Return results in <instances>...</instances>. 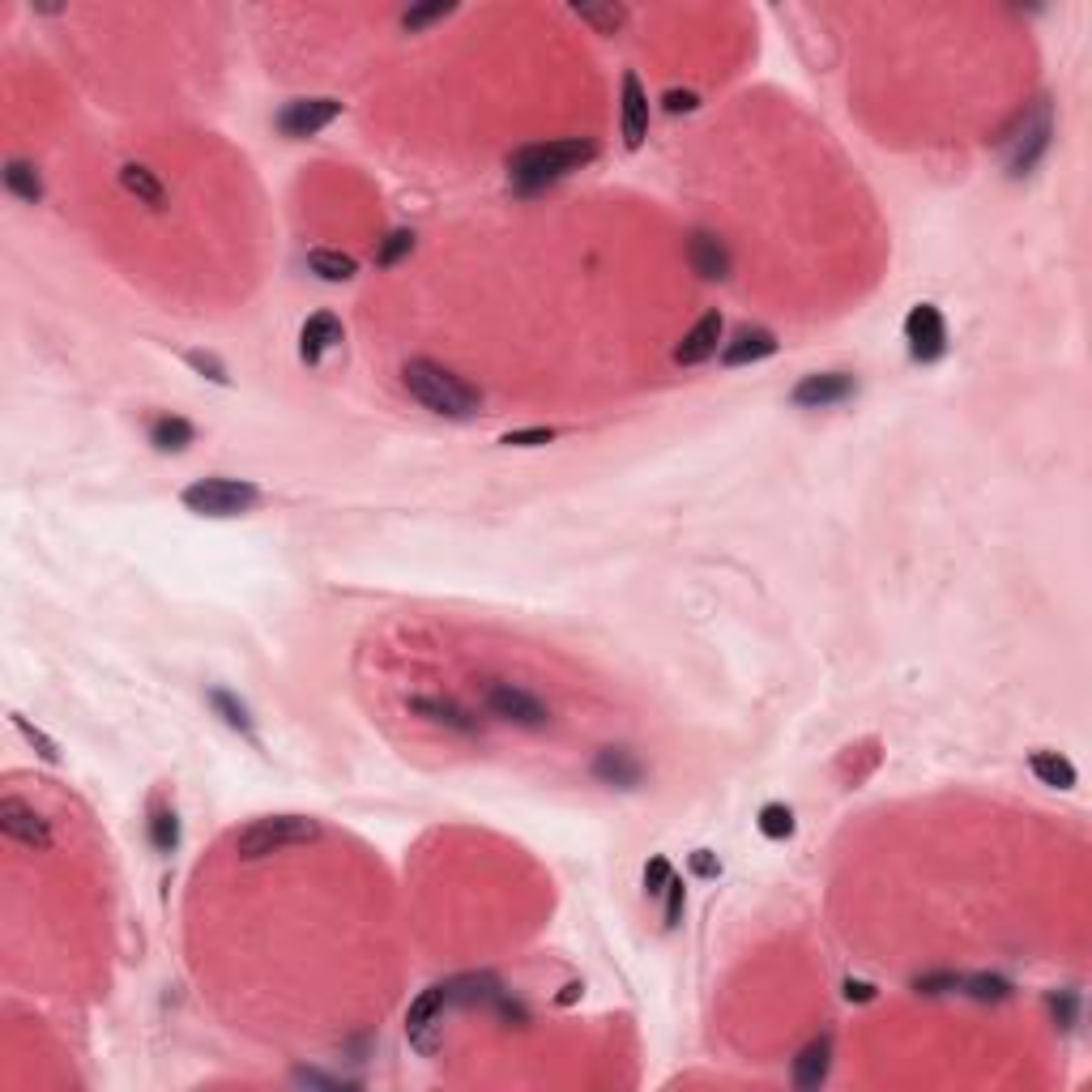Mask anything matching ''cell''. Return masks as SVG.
<instances>
[{
	"mask_svg": "<svg viewBox=\"0 0 1092 1092\" xmlns=\"http://www.w3.org/2000/svg\"><path fill=\"white\" fill-rule=\"evenodd\" d=\"M401 380H406L410 397H414L422 410L440 414V418H470V414H478V406H483V393H478L474 384H466L457 372L431 363V359H410L406 372H401Z\"/></svg>",
	"mask_w": 1092,
	"mask_h": 1092,
	"instance_id": "6da1fadb",
	"label": "cell"
},
{
	"mask_svg": "<svg viewBox=\"0 0 1092 1092\" xmlns=\"http://www.w3.org/2000/svg\"><path fill=\"white\" fill-rule=\"evenodd\" d=\"M598 158V146L585 137H560V142H538V146H521L508 158V175L521 188H542L551 180H564L568 171L585 167Z\"/></svg>",
	"mask_w": 1092,
	"mask_h": 1092,
	"instance_id": "7a4b0ae2",
	"label": "cell"
},
{
	"mask_svg": "<svg viewBox=\"0 0 1092 1092\" xmlns=\"http://www.w3.org/2000/svg\"><path fill=\"white\" fill-rule=\"evenodd\" d=\"M320 841V820L312 815H261L252 820L244 832H236V853L240 858H269L295 845H312Z\"/></svg>",
	"mask_w": 1092,
	"mask_h": 1092,
	"instance_id": "3957f363",
	"label": "cell"
},
{
	"mask_svg": "<svg viewBox=\"0 0 1092 1092\" xmlns=\"http://www.w3.org/2000/svg\"><path fill=\"white\" fill-rule=\"evenodd\" d=\"M184 508L196 512V516H213V521H227V516H244L261 504V487L257 483H244V478H201L192 487H184Z\"/></svg>",
	"mask_w": 1092,
	"mask_h": 1092,
	"instance_id": "277c9868",
	"label": "cell"
},
{
	"mask_svg": "<svg viewBox=\"0 0 1092 1092\" xmlns=\"http://www.w3.org/2000/svg\"><path fill=\"white\" fill-rule=\"evenodd\" d=\"M462 986L466 981H440V986H431V991H422L418 999H414V1008L406 1012V1033H410V1046L418 1050V1054H435L440 1050V1016H445V1008L449 1003H457V999H470V995H462Z\"/></svg>",
	"mask_w": 1092,
	"mask_h": 1092,
	"instance_id": "5b68a950",
	"label": "cell"
},
{
	"mask_svg": "<svg viewBox=\"0 0 1092 1092\" xmlns=\"http://www.w3.org/2000/svg\"><path fill=\"white\" fill-rule=\"evenodd\" d=\"M1050 133H1054V125H1050V102L1037 98L1029 112L1020 116L1016 137H1008V142H1012V158H1008L1012 175H1029V171L1037 167V158H1041L1046 146H1050Z\"/></svg>",
	"mask_w": 1092,
	"mask_h": 1092,
	"instance_id": "8992f818",
	"label": "cell"
},
{
	"mask_svg": "<svg viewBox=\"0 0 1092 1092\" xmlns=\"http://www.w3.org/2000/svg\"><path fill=\"white\" fill-rule=\"evenodd\" d=\"M0 832H5L10 841H18L22 849H31V853H48L52 849V824L31 803H22L18 794L0 798Z\"/></svg>",
	"mask_w": 1092,
	"mask_h": 1092,
	"instance_id": "52a82bcc",
	"label": "cell"
},
{
	"mask_svg": "<svg viewBox=\"0 0 1092 1092\" xmlns=\"http://www.w3.org/2000/svg\"><path fill=\"white\" fill-rule=\"evenodd\" d=\"M905 342H909V355L918 363H935L943 359L947 351V324H943V312L935 303H918L909 316H905Z\"/></svg>",
	"mask_w": 1092,
	"mask_h": 1092,
	"instance_id": "ba28073f",
	"label": "cell"
},
{
	"mask_svg": "<svg viewBox=\"0 0 1092 1092\" xmlns=\"http://www.w3.org/2000/svg\"><path fill=\"white\" fill-rule=\"evenodd\" d=\"M342 116L338 98H295L286 102V112L278 116V129L286 137H316L324 125H334Z\"/></svg>",
	"mask_w": 1092,
	"mask_h": 1092,
	"instance_id": "9c48e42d",
	"label": "cell"
},
{
	"mask_svg": "<svg viewBox=\"0 0 1092 1092\" xmlns=\"http://www.w3.org/2000/svg\"><path fill=\"white\" fill-rule=\"evenodd\" d=\"M487 704H491V713H495V717L516 721V726H529V730H538V726L551 721V709H546L538 696H529V692L512 688V683H495V688L487 692Z\"/></svg>",
	"mask_w": 1092,
	"mask_h": 1092,
	"instance_id": "30bf717a",
	"label": "cell"
},
{
	"mask_svg": "<svg viewBox=\"0 0 1092 1092\" xmlns=\"http://www.w3.org/2000/svg\"><path fill=\"white\" fill-rule=\"evenodd\" d=\"M853 389H858V384H853L849 372H815V376H803V380L794 384L790 401L803 406V410H824V406H836V401L853 397Z\"/></svg>",
	"mask_w": 1092,
	"mask_h": 1092,
	"instance_id": "8fae6325",
	"label": "cell"
},
{
	"mask_svg": "<svg viewBox=\"0 0 1092 1092\" xmlns=\"http://www.w3.org/2000/svg\"><path fill=\"white\" fill-rule=\"evenodd\" d=\"M721 334H726V320H721V312L713 307V312H704L692 330L683 334V342L675 346V363H683V368H696V363H704V359H713L717 355V342H721Z\"/></svg>",
	"mask_w": 1092,
	"mask_h": 1092,
	"instance_id": "7c38bea8",
	"label": "cell"
},
{
	"mask_svg": "<svg viewBox=\"0 0 1092 1092\" xmlns=\"http://www.w3.org/2000/svg\"><path fill=\"white\" fill-rule=\"evenodd\" d=\"M769 355H777V334H773V330H759V324H747V330H738V334L721 346V363H726V368H747V363H759V359H769Z\"/></svg>",
	"mask_w": 1092,
	"mask_h": 1092,
	"instance_id": "4fadbf2b",
	"label": "cell"
},
{
	"mask_svg": "<svg viewBox=\"0 0 1092 1092\" xmlns=\"http://www.w3.org/2000/svg\"><path fill=\"white\" fill-rule=\"evenodd\" d=\"M688 261H692V269H696L700 278H709V282H721V278L730 274V248H726L721 236H713V231H692V240H688Z\"/></svg>",
	"mask_w": 1092,
	"mask_h": 1092,
	"instance_id": "5bb4252c",
	"label": "cell"
},
{
	"mask_svg": "<svg viewBox=\"0 0 1092 1092\" xmlns=\"http://www.w3.org/2000/svg\"><path fill=\"white\" fill-rule=\"evenodd\" d=\"M648 133V94L640 86L636 73H623V142L627 150H636Z\"/></svg>",
	"mask_w": 1092,
	"mask_h": 1092,
	"instance_id": "9a60e30c",
	"label": "cell"
},
{
	"mask_svg": "<svg viewBox=\"0 0 1092 1092\" xmlns=\"http://www.w3.org/2000/svg\"><path fill=\"white\" fill-rule=\"evenodd\" d=\"M342 342V320L334 316V312H316L303 330H299V355H303V363H316L330 346H338Z\"/></svg>",
	"mask_w": 1092,
	"mask_h": 1092,
	"instance_id": "2e32d148",
	"label": "cell"
},
{
	"mask_svg": "<svg viewBox=\"0 0 1092 1092\" xmlns=\"http://www.w3.org/2000/svg\"><path fill=\"white\" fill-rule=\"evenodd\" d=\"M828 1067H832V1037H815L794 1058V1084L798 1088H820L828 1079Z\"/></svg>",
	"mask_w": 1092,
	"mask_h": 1092,
	"instance_id": "e0dca14e",
	"label": "cell"
},
{
	"mask_svg": "<svg viewBox=\"0 0 1092 1092\" xmlns=\"http://www.w3.org/2000/svg\"><path fill=\"white\" fill-rule=\"evenodd\" d=\"M120 188H125L129 196H137L142 205H150V209H163V205H167V188H163L158 175H154L150 167H142V163H125V167H120Z\"/></svg>",
	"mask_w": 1092,
	"mask_h": 1092,
	"instance_id": "ac0fdd59",
	"label": "cell"
},
{
	"mask_svg": "<svg viewBox=\"0 0 1092 1092\" xmlns=\"http://www.w3.org/2000/svg\"><path fill=\"white\" fill-rule=\"evenodd\" d=\"M192 440H196V427H192L188 418H180V414H163V418L150 422V445H154L158 453H180V449H188Z\"/></svg>",
	"mask_w": 1092,
	"mask_h": 1092,
	"instance_id": "d6986e66",
	"label": "cell"
},
{
	"mask_svg": "<svg viewBox=\"0 0 1092 1092\" xmlns=\"http://www.w3.org/2000/svg\"><path fill=\"white\" fill-rule=\"evenodd\" d=\"M1029 769H1033V777L1041 786H1054V790H1071L1075 786V764L1067 755H1058V751H1033Z\"/></svg>",
	"mask_w": 1092,
	"mask_h": 1092,
	"instance_id": "ffe728a7",
	"label": "cell"
},
{
	"mask_svg": "<svg viewBox=\"0 0 1092 1092\" xmlns=\"http://www.w3.org/2000/svg\"><path fill=\"white\" fill-rule=\"evenodd\" d=\"M5 188H10L18 201H26V205H39V201H43V180H39L35 163H26V158H10V163H5Z\"/></svg>",
	"mask_w": 1092,
	"mask_h": 1092,
	"instance_id": "44dd1931",
	"label": "cell"
},
{
	"mask_svg": "<svg viewBox=\"0 0 1092 1092\" xmlns=\"http://www.w3.org/2000/svg\"><path fill=\"white\" fill-rule=\"evenodd\" d=\"M307 269H312L316 278H324V282H351L359 265H355V257H346V252L312 248V252H307Z\"/></svg>",
	"mask_w": 1092,
	"mask_h": 1092,
	"instance_id": "7402d4cb",
	"label": "cell"
},
{
	"mask_svg": "<svg viewBox=\"0 0 1092 1092\" xmlns=\"http://www.w3.org/2000/svg\"><path fill=\"white\" fill-rule=\"evenodd\" d=\"M594 773L602 777V782H610V786H636L640 782V764L627 755V751H602L598 755V764H594Z\"/></svg>",
	"mask_w": 1092,
	"mask_h": 1092,
	"instance_id": "603a6c76",
	"label": "cell"
},
{
	"mask_svg": "<svg viewBox=\"0 0 1092 1092\" xmlns=\"http://www.w3.org/2000/svg\"><path fill=\"white\" fill-rule=\"evenodd\" d=\"M150 845L158 853H175V845H180V815H175V807L158 803L150 811Z\"/></svg>",
	"mask_w": 1092,
	"mask_h": 1092,
	"instance_id": "cb8c5ba5",
	"label": "cell"
},
{
	"mask_svg": "<svg viewBox=\"0 0 1092 1092\" xmlns=\"http://www.w3.org/2000/svg\"><path fill=\"white\" fill-rule=\"evenodd\" d=\"M209 704H213V709H218V713H223V721H227V726H231V730H240V734H244V738H248V742H257V730H252V717H248V709H244V704H240V700H236V696H231V692H209Z\"/></svg>",
	"mask_w": 1092,
	"mask_h": 1092,
	"instance_id": "d4e9b609",
	"label": "cell"
},
{
	"mask_svg": "<svg viewBox=\"0 0 1092 1092\" xmlns=\"http://www.w3.org/2000/svg\"><path fill=\"white\" fill-rule=\"evenodd\" d=\"M572 14L581 22H589L598 35H615L623 22H627V10L623 5H572Z\"/></svg>",
	"mask_w": 1092,
	"mask_h": 1092,
	"instance_id": "484cf974",
	"label": "cell"
},
{
	"mask_svg": "<svg viewBox=\"0 0 1092 1092\" xmlns=\"http://www.w3.org/2000/svg\"><path fill=\"white\" fill-rule=\"evenodd\" d=\"M759 832L769 836V841H786V836H794V811L786 807V803H769V807H759Z\"/></svg>",
	"mask_w": 1092,
	"mask_h": 1092,
	"instance_id": "4316f807",
	"label": "cell"
},
{
	"mask_svg": "<svg viewBox=\"0 0 1092 1092\" xmlns=\"http://www.w3.org/2000/svg\"><path fill=\"white\" fill-rule=\"evenodd\" d=\"M410 252H414V231H389V236L380 240V248H376V265L389 269V265H397V261L410 257Z\"/></svg>",
	"mask_w": 1092,
	"mask_h": 1092,
	"instance_id": "83f0119b",
	"label": "cell"
},
{
	"mask_svg": "<svg viewBox=\"0 0 1092 1092\" xmlns=\"http://www.w3.org/2000/svg\"><path fill=\"white\" fill-rule=\"evenodd\" d=\"M551 440H556V427H525V431L500 435V445H508V449H538V445H551Z\"/></svg>",
	"mask_w": 1092,
	"mask_h": 1092,
	"instance_id": "f1b7e54d",
	"label": "cell"
},
{
	"mask_svg": "<svg viewBox=\"0 0 1092 1092\" xmlns=\"http://www.w3.org/2000/svg\"><path fill=\"white\" fill-rule=\"evenodd\" d=\"M960 986H968V995L981 999V1003H986V999H1008V991H1012L1003 977H973V981L960 977Z\"/></svg>",
	"mask_w": 1092,
	"mask_h": 1092,
	"instance_id": "f546056e",
	"label": "cell"
},
{
	"mask_svg": "<svg viewBox=\"0 0 1092 1092\" xmlns=\"http://www.w3.org/2000/svg\"><path fill=\"white\" fill-rule=\"evenodd\" d=\"M671 880H675V870H671L666 858H653V862L644 866V892H648V897H662Z\"/></svg>",
	"mask_w": 1092,
	"mask_h": 1092,
	"instance_id": "4dcf8cb0",
	"label": "cell"
},
{
	"mask_svg": "<svg viewBox=\"0 0 1092 1092\" xmlns=\"http://www.w3.org/2000/svg\"><path fill=\"white\" fill-rule=\"evenodd\" d=\"M453 10H457V5H422V10H410V14L401 18V26H406V31H422V26H431V22H445Z\"/></svg>",
	"mask_w": 1092,
	"mask_h": 1092,
	"instance_id": "1f68e13d",
	"label": "cell"
},
{
	"mask_svg": "<svg viewBox=\"0 0 1092 1092\" xmlns=\"http://www.w3.org/2000/svg\"><path fill=\"white\" fill-rule=\"evenodd\" d=\"M14 726H18V730H22V738H26V742H31V747H39V755H43V759H48V764H56V759H60V751H56V742H52V738H48V734H43V730H35V726H31V721H26V717H18V713H14Z\"/></svg>",
	"mask_w": 1092,
	"mask_h": 1092,
	"instance_id": "d6a6232c",
	"label": "cell"
},
{
	"mask_svg": "<svg viewBox=\"0 0 1092 1092\" xmlns=\"http://www.w3.org/2000/svg\"><path fill=\"white\" fill-rule=\"evenodd\" d=\"M188 368H196L205 380H213V384H227V368L218 363L213 355H205V351H188Z\"/></svg>",
	"mask_w": 1092,
	"mask_h": 1092,
	"instance_id": "836d02e7",
	"label": "cell"
},
{
	"mask_svg": "<svg viewBox=\"0 0 1092 1092\" xmlns=\"http://www.w3.org/2000/svg\"><path fill=\"white\" fill-rule=\"evenodd\" d=\"M696 102H700V98H696L692 90H666V94H662V107H666V112H671V116L696 112Z\"/></svg>",
	"mask_w": 1092,
	"mask_h": 1092,
	"instance_id": "e575fe53",
	"label": "cell"
},
{
	"mask_svg": "<svg viewBox=\"0 0 1092 1092\" xmlns=\"http://www.w3.org/2000/svg\"><path fill=\"white\" fill-rule=\"evenodd\" d=\"M662 897H666V926H679V918H683V884L671 880Z\"/></svg>",
	"mask_w": 1092,
	"mask_h": 1092,
	"instance_id": "d590c367",
	"label": "cell"
},
{
	"mask_svg": "<svg viewBox=\"0 0 1092 1092\" xmlns=\"http://www.w3.org/2000/svg\"><path fill=\"white\" fill-rule=\"evenodd\" d=\"M692 870H696L700 880H713V876H721V862H717L709 849H696V853H692Z\"/></svg>",
	"mask_w": 1092,
	"mask_h": 1092,
	"instance_id": "8d00e7d4",
	"label": "cell"
},
{
	"mask_svg": "<svg viewBox=\"0 0 1092 1092\" xmlns=\"http://www.w3.org/2000/svg\"><path fill=\"white\" fill-rule=\"evenodd\" d=\"M845 999H849V1003H853V999H858V1003H870V999H876V986H870V981H853V977H849V981H845Z\"/></svg>",
	"mask_w": 1092,
	"mask_h": 1092,
	"instance_id": "74e56055",
	"label": "cell"
}]
</instances>
